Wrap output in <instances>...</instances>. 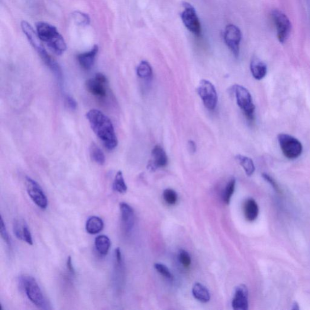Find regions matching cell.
<instances>
[{
    "mask_svg": "<svg viewBox=\"0 0 310 310\" xmlns=\"http://www.w3.org/2000/svg\"><path fill=\"white\" fill-rule=\"evenodd\" d=\"M86 118L93 131L105 147L109 150L115 149L118 141L114 125L108 116L99 110L92 109L87 113Z\"/></svg>",
    "mask_w": 310,
    "mask_h": 310,
    "instance_id": "cell-1",
    "label": "cell"
},
{
    "mask_svg": "<svg viewBox=\"0 0 310 310\" xmlns=\"http://www.w3.org/2000/svg\"><path fill=\"white\" fill-rule=\"evenodd\" d=\"M37 33L40 40L57 56L66 51L67 46L64 38L58 32L57 28L47 22L40 21L36 24Z\"/></svg>",
    "mask_w": 310,
    "mask_h": 310,
    "instance_id": "cell-2",
    "label": "cell"
},
{
    "mask_svg": "<svg viewBox=\"0 0 310 310\" xmlns=\"http://www.w3.org/2000/svg\"><path fill=\"white\" fill-rule=\"evenodd\" d=\"M22 31H23L25 36L27 37L28 40L30 42L32 47L40 55L41 59L44 63L49 68L54 75H59L62 72L59 64L57 61L51 57L47 53L43 46L40 38H39L38 34L34 30L33 28L27 21H22L21 23Z\"/></svg>",
    "mask_w": 310,
    "mask_h": 310,
    "instance_id": "cell-3",
    "label": "cell"
},
{
    "mask_svg": "<svg viewBox=\"0 0 310 310\" xmlns=\"http://www.w3.org/2000/svg\"><path fill=\"white\" fill-rule=\"evenodd\" d=\"M20 282L28 298L37 307L48 309V303L38 284L33 277L23 275L20 277Z\"/></svg>",
    "mask_w": 310,
    "mask_h": 310,
    "instance_id": "cell-4",
    "label": "cell"
},
{
    "mask_svg": "<svg viewBox=\"0 0 310 310\" xmlns=\"http://www.w3.org/2000/svg\"><path fill=\"white\" fill-rule=\"evenodd\" d=\"M277 140L284 156L288 159H296L302 154V145L298 139L288 134H280L277 136Z\"/></svg>",
    "mask_w": 310,
    "mask_h": 310,
    "instance_id": "cell-5",
    "label": "cell"
},
{
    "mask_svg": "<svg viewBox=\"0 0 310 310\" xmlns=\"http://www.w3.org/2000/svg\"><path fill=\"white\" fill-rule=\"evenodd\" d=\"M234 90L238 105L244 112L246 117L249 120H253L255 106L250 93L244 87L238 85L234 86Z\"/></svg>",
    "mask_w": 310,
    "mask_h": 310,
    "instance_id": "cell-6",
    "label": "cell"
},
{
    "mask_svg": "<svg viewBox=\"0 0 310 310\" xmlns=\"http://www.w3.org/2000/svg\"><path fill=\"white\" fill-rule=\"evenodd\" d=\"M271 16L276 29L277 39L280 43H284L290 37L292 23L288 17L279 10H274Z\"/></svg>",
    "mask_w": 310,
    "mask_h": 310,
    "instance_id": "cell-7",
    "label": "cell"
},
{
    "mask_svg": "<svg viewBox=\"0 0 310 310\" xmlns=\"http://www.w3.org/2000/svg\"><path fill=\"white\" fill-rule=\"evenodd\" d=\"M197 91L205 108L210 111H213L218 101L217 92L214 85L208 80H202L199 83Z\"/></svg>",
    "mask_w": 310,
    "mask_h": 310,
    "instance_id": "cell-8",
    "label": "cell"
},
{
    "mask_svg": "<svg viewBox=\"0 0 310 310\" xmlns=\"http://www.w3.org/2000/svg\"><path fill=\"white\" fill-rule=\"evenodd\" d=\"M184 6L185 9L182 14L183 23L194 35L196 36H200L201 34L202 28L195 9L188 3H184Z\"/></svg>",
    "mask_w": 310,
    "mask_h": 310,
    "instance_id": "cell-9",
    "label": "cell"
},
{
    "mask_svg": "<svg viewBox=\"0 0 310 310\" xmlns=\"http://www.w3.org/2000/svg\"><path fill=\"white\" fill-rule=\"evenodd\" d=\"M86 87L88 92L98 98L108 95V79L102 73H97L95 77L87 81Z\"/></svg>",
    "mask_w": 310,
    "mask_h": 310,
    "instance_id": "cell-10",
    "label": "cell"
},
{
    "mask_svg": "<svg viewBox=\"0 0 310 310\" xmlns=\"http://www.w3.org/2000/svg\"><path fill=\"white\" fill-rule=\"evenodd\" d=\"M25 187L28 195L39 208L46 209L48 205L47 198L41 186L31 177H25Z\"/></svg>",
    "mask_w": 310,
    "mask_h": 310,
    "instance_id": "cell-11",
    "label": "cell"
},
{
    "mask_svg": "<svg viewBox=\"0 0 310 310\" xmlns=\"http://www.w3.org/2000/svg\"><path fill=\"white\" fill-rule=\"evenodd\" d=\"M242 33L240 29L234 24H229L225 28L224 40L227 46L235 57L240 55Z\"/></svg>",
    "mask_w": 310,
    "mask_h": 310,
    "instance_id": "cell-12",
    "label": "cell"
},
{
    "mask_svg": "<svg viewBox=\"0 0 310 310\" xmlns=\"http://www.w3.org/2000/svg\"><path fill=\"white\" fill-rule=\"evenodd\" d=\"M153 160L150 161L148 164V169L154 172L158 168L166 167L168 163V158L162 147L157 145L151 151Z\"/></svg>",
    "mask_w": 310,
    "mask_h": 310,
    "instance_id": "cell-13",
    "label": "cell"
},
{
    "mask_svg": "<svg viewBox=\"0 0 310 310\" xmlns=\"http://www.w3.org/2000/svg\"><path fill=\"white\" fill-rule=\"evenodd\" d=\"M248 292L246 286L240 285L236 288L232 300V308L235 310H247L248 308Z\"/></svg>",
    "mask_w": 310,
    "mask_h": 310,
    "instance_id": "cell-14",
    "label": "cell"
},
{
    "mask_svg": "<svg viewBox=\"0 0 310 310\" xmlns=\"http://www.w3.org/2000/svg\"><path fill=\"white\" fill-rule=\"evenodd\" d=\"M121 215L122 227L126 232H129L133 228L135 223L134 209L128 203L121 202L119 204Z\"/></svg>",
    "mask_w": 310,
    "mask_h": 310,
    "instance_id": "cell-15",
    "label": "cell"
},
{
    "mask_svg": "<svg viewBox=\"0 0 310 310\" xmlns=\"http://www.w3.org/2000/svg\"><path fill=\"white\" fill-rule=\"evenodd\" d=\"M14 232L18 240L24 241L29 245H33L30 230L24 221L16 220L14 222Z\"/></svg>",
    "mask_w": 310,
    "mask_h": 310,
    "instance_id": "cell-16",
    "label": "cell"
},
{
    "mask_svg": "<svg viewBox=\"0 0 310 310\" xmlns=\"http://www.w3.org/2000/svg\"><path fill=\"white\" fill-rule=\"evenodd\" d=\"M98 51V46L95 45L89 51L86 53L81 54L77 57V61L80 66L85 70L91 69L94 64L95 57Z\"/></svg>",
    "mask_w": 310,
    "mask_h": 310,
    "instance_id": "cell-17",
    "label": "cell"
},
{
    "mask_svg": "<svg viewBox=\"0 0 310 310\" xmlns=\"http://www.w3.org/2000/svg\"><path fill=\"white\" fill-rule=\"evenodd\" d=\"M250 70L252 75L257 80H263L266 76L267 66L266 63L259 58L254 57L251 60Z\"/></svg>",
    "mask_w": 310,
    "mask_h": 310,
    "instance_id": "cell-18",
    "label": "cell"
},
{
    "mask_svg": "<svg viewBox=\"0 0 310 310\" xmlns=\"http://www.w3.org/2000/svg\"><path fill=\"white\" fill-rule=\"evenodd\" d=\"M244 215L248 221H254L259 214V208L253 199H248L244 203Z\"/></svg>",
    "mask_w": 310,
    "mask_h": 310,
    "instance_id": "cell-19",
    "label": "cell"
},
{
    "mask_svg": "<svg viewBox=\"0 0 310 310\" xmlns=\"http://www.w3.org/2000/svg\"><path fill=\"white\" fill-rule=\"evenodd\" d=\"M104 228V222L98 216H92L87 221L86 224V231L90 235L99 234Z\"/></svg>",
    "mask_w": 310,
    "mask_h": 310,
    "instance_id": "cell-20",
    "label": "cell"
},
{
    "mask_svg": "<svg viewBox=\"0 0 310 310\" xmlns=\"http://www.w3.org/2000/svg\"><path fill=\"white\" fill-rule=\"evenodd\" d=\"M192 294L194 298L203 303L208 302L211 299V295L208 289L200 283H196L194 285Z\"/></svg>",
    "mask_w": 310,
    "mask_h": 310,
    "instance_id": "cell-21",
    "label": "cell"
},
{
    "mask_svg": "<svg viewBox=\"0 0 310 310\" xmlns=\"http://www.w3.org/2000/svg\"><path fill=\"white\" fill-rule=\"evenodd\" d=\"M96 249L100 254H108L111 246L110 239L106 235H100L96 237L95 240Z\"/></svg>",
    "mask_w": 310,
    "mask_h": 310,
    "instance_id": "cell-22",
    "label": "cell"
},
{
    "mask_svg": "<svg viewBox=\"0 0 310 310\" xmlns=\"http://www.w3.org/2000/svg\"><path fill=\"white\" fill-rule=\"evenodd\" d=\"M236 160L238 161V163L243 168L247 175L251 176L254 173L255 166L253 160L250 158L238 154L237 156H236Z\"/></svg>",
    "mask_w": 310,
    "mask_h": 310,
    "instance_id": "cell-23",
    "label": "cell"
},
{
    "mask_svg": "<svg viewBox=\"0 0 310 310\" xmlns=\"http://www.w3.org/2000/svg\"><path fill=\"white\" fill-rule=\"evenodd\" d=\"M90 157L93 161L99 165H104L106 162V157L104 153L98 145L92 143L90 147Z\"/></svg>",
    "mask_w": 310,
    "mask_h": 310,
    "instance_id": "cell-24",
    "label": "cell"
},
{
    "mask_svg": "<svg viewBox=\"0 0 310 310\" xmlns=\"http://www.w3.org/2000/svg\"><path fill=\"white\" fill-rule=\"evenodd\" d=\"M137 75L142 79H149L152 76V68L146 61H143L139 64L137 69Z\"/></svg>",
    "mask_w": 310,
    "mask_h": 310,
    "instance_id": "cell-25",
    "label": "cell"
},
{
    "mask_svg": "<svg viewBox=\"0 0 310 310\" xmlns=\"http://www.w3.org/2000/svg\"><path fill=\"white\" fill-rule=\"evenodd\" d=\"M113 189L115 191L123 194L127 192V187L124 179L123 174L121 171H118L115 177L114 182L113 184Z\"/></svg>",
    "mask_w": 310,
    "mask_h": 310,
    "instance_id": "cell-26",
    "label": "cell"
},
{
    "mask_svg": "<svg viewBox=\"0 0 310 310\" xmlns=\"http://www.w3.org/2000/svg\"><path fill=\"white\" fill-rule=\"evenodd\" d=\"M72 17L76 24L82 27L89 25L90 21L89 15L80 11H75L72 13Z\"/></svg>",
    "mask_w": 310,
    "mask_h": 310,
    "instance_id": "cell-27",
    "label": "cell"
},
{
    "mask_svg": "<svg viewBox=\"0 0 310 310\" xmlns=\"http://www.w3.org/2000/svg\"><path fill=\"white\" fill-rule=\"evenodd\" d=\"M235 185L236 179L235 178H232L229 180L227 186L225 187L224 195H223V199H224V202L227 203V204H228V203H230L231 196L234 195Z\"/></svg>",
    "mask_w": 310,
    "mask_h": 310,
    "instance_id": "cell-28",
    "label": "cell"
},
{
    "mask_svg": "<svg viewBox=\"0 0 310 310\" xmlns=\"http://www.w3.org/2000/svg\"><path fill=\"white\" fill-rule=\"evenodd\" d=\"M163 198L164 201L171 205L175 204L177 201V193L172 189L165 190L163 193Z\"/></svg>",
    "mask_w": 310,
    "mask_h": 310,
    "instance_id": "cell-29",
    "label": "cell"
},
{
    "mask_svg": "<svg viewBox=\"0 0 310 310\" xmlns=\"http://www.w3.org/2000/svg\"><path fill=\"white\" fill-rule=\"evenodd\" d=\"M154 267L158 272L160 273L161 275L163 276L164 277H166V279L169 280L173 279L172 273H171L170 271L166 266H164V265L162 264L157 263L154 264Z\"/></svg>",
    "mask_w": 310,
    "mask_h": 310,
    "instance_id": "cell-30",
    "label": "cell"
},
{
    "mask_svg": "<svg viewBox=\"0 0 310 310\" xmlns=\"http://www.w3.org/2000/svg\"><path fill=\"white\" fill-rule=\"evenodd\" d=\"M179 261L185 268H188L191 265L192 260L188 252L184 250H180L179 253Z\"/></svg>",
    "mask_w": 310,
    "mask_h": 310,
    "instance_id": "cell-31",
    "label": "cell"
},
{
    "mask_svg": "<svg viewBox=\"0 0 310 310\" xmlns=\"http://www.w3.org/2000/svg\"><path fill=\"white\" fill-rule=\"evenodd\" d=\"M0 232H1L0 234H1L3 240L6 242V244L11 245V240H10L7 228H6L5 223L2 217L0 219Z\"/></svg>",
    "mask_w": 310,
    "mask_h": 310,
    "instance_id": "cell-32",
    "label": "cell"
},
{
    "mask_svg": "<svg viewBox=\"0 0 310 310\" xmlns=\"http://www.w3.org/2000/svg\"><path fill=\"white\" fill-rule=\"evenodd\" d=\"M66 100V105L67 106V108L72 110V111H74V110H76L77 108V102L76 100L73 98L72 96L67 95L65 98Z\"/></svg>",
    "mask_w": 310,
    "mask_h": 310,
    "instance_id": "cell-33",
    "label": "cell"
},
{
    "mask_svg": "<svg viewBox=\"0 0 310 310\" xmlns=\"http://www.w3.org/2000/svg\"><path fill=\"white\" fill-rule=\"evenodd\" d=\"M263 176L265 179L267 180L268 183L270 184V185L273 187V188L276 190L277 193H280V189L278 185H277L275 180H274L272 177L269 175V174L266 173L263 174Z\"/></svg>",
    "mask_w": 310,
    "mask_h": 310,
    "instance_id": "cell-34",
    "label": "cell"
},
{
    "mask_svg": "<svg viewBox=\"0 0 310 310\" xmlns=\"http://www.w3.org/2000/svg\"><path fill=\"white\" fill-rule=\"evenodd\" d=\"M72 261V258H71L70 256H69L67 261V267L68 270L69 271V272L74 275V274H75V271L74 270Z\"/></svg>",
    "mask_w": 310,
    "mask_h": 310,
    "instance_id": "cell-35",
    "label": "cell"
},
{
    "mask_svg": "<svg viewBox=\"0 0 310 310\" xmlns=\"http://www.w3.org/2000/svg\"><path fill=\"white\" fill-rule=\"evenodd\" d=\"M188 148L190 152L192 153H195L196 151V145L195 142L192 140L189 141Z\"/></svg>",
    "mask_w": 310,
    "mask_h": 310,
    "instance_id": "cell-36",
    "label": "cell"
}]
</instances>
